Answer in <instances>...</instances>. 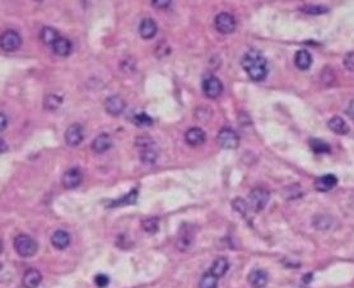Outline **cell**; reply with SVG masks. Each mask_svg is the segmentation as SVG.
I'll return each mask as SVG.
<instances>
[{
    "label": "cell",
    "instance_id": "obj_28",
    "mask_svg": "<svg viewBox=\"0 0 354 288\" xmlns=\"http://www.w3.org/2000/svg\"><path fill=\"white\" fill-rule=\"evenodd\" d=\"M310 146H311V149L317 155H322V153H329L330 147L327 143H325L324 140L320 139H311L310 140Z\"/></svg>",
    "mask_w": 354,
    "mask_h": 288
},
{
    "label": "cell",
    "instance_id": "obj_4",
    "mask_svg": "<svg viewBox=\"0 0 354 288\" xmlns=\"http://www.w3.org/2000/svg\"><path fill=\"white\" fill-rule=\"evenodd\" d=\"M195 239V230L191 225L184 223L180 227L179 235H177V240H176V246L177 249L181 251H186L193 246Z\"/></svg>",
    "mask_w": 354,
    "mask_h": 288
},
{
    "label": "cell",
    "instance_id": "obj_21",
    "mask_svg": "<svg viewBox=\"0 0 354 288\" xmlns=\"http://www.w3.org/2000/svg\"><path fill=\"white\" fill-rule=\"evenodd\" d=\"M52 51L58 56H68L72 52V49H73V45L70 42L69 40L65 39V37H60V39L51 46Z\"/></svg>",
    "mask_w": 354,
    "mask_h": 288
},
{
    "label": "cell",
    "instance_id": "obj_2",
    "mask_svg": "<svg viewBox=\"0 0 354 288\" xmlns=\"http://www.w3.org/2000/svg\"><path fill=\"white\" fill-rule=\"evenodd\" d=\"M14 249L22 258H32L39 250V245L28 235H18L14 239Z\"/></svg>",
    "mask_w": 354,
    "mask_h": 288
},
{
    "label": "cell",
    "instance_id": "obj_38",
    "mask_svg": "<svg viewBox=\"0 0 354 288\" xmlns=\"http://www.w3.org/2000/svg\"><path fill=\"white\" fill-rule=\"evenodd\" d=\"M0 143H1V153H4V152H5V142L1 139L0 140Z\"/></svg>",
    "mask_w": 354,
    "mask_h": 288
},
{
    "label": "cell",
    "instance_id": "obj_32",
    "mask_svg": "<svg viewBox=\"0 0 354 288\" xmlns=\"http://www.w3.org/2000/svg\"><path fill=\"white\" fill-rule=\"evenodd\" d=\"M232 204H233V208H235L237 212L241 213V214H246L247 209L250 208L247 202H245L243 199H241V198H237L236 201H233Z\"/></svg>",
    "mask_w": 354,
    "mask_h": 288
},
{
    "label": "cell",
    "instance_id": "obj_20",
    "mask_svg": "<svg viewBox=\"0 0 354 288\" xmlns=\"http://www.w3.org/2000/svg\"><path fill=\"white\" fill-rule=\"evenodd\" d=\"M327 125H329L330 130L334 131L335 134H339V135H347L349 133L348 124L340 116H334V118L330 119Z\"/></svg>",
    "mask_w": 354,
    "mask_h": 288
},
{
    "label": "cell",
    "instance_id": "obj_12",
    "mask_svg": "<svg viewBox=\"0 0 354 288\" xmlns=\"http://www.w3.org/2000/svg\"><path fill=\"white\" fill-rule=\"evenodd\" d=\"M125 107H126V103L120 96H111L105 102V109H106L107 114L112 116H118L124 113Z\"/></svg>",
    "mask_w": 354,
    "mask_h": 288
},
{
    "label": "cell",
    "instance_id": "obj_26",
    "mask_svg": "<svg viewBox=\"0 0 354 288\" xmlns=\"http://www.w3.org/2000/svg\"><path fill=\"white\" fill-rule=\"evenodd\" d=\"M218 286V278L213 276L210 272L205 273L199 282V288H217Z\"/></svg>",
    "mask_w": 354,
    "mask_h": 288
},
{
    "label": "cell",
    "instance_id": "obj_36",
    "mask_svg": "<svg viewBox=\"0 0 354 288\" xmlns=\"http://www.w3.org/2000/svg\"><path fill=\"white\" fill-rule=\"evenodd\" d=\"M345 113H347V115H348L349 118L353 119L354 120V100H352L351 102H349V105H348V107H347V111H345Z\"/></svg>",
    "mask_w": 354,
    "mask_h": 288
},
{
    "label": "cell",
    "instance_id": "obj_24",
    "mask_svg": "<svg viewBox=\"0 0 354 288\" xmlns=\"http://www.w3.org/2000/svg\"><path fill=\"white\" fill-rule=\"evenodd\" d=\"M39 37H41V41H42L43 43L52 46L59 39H60V34H59V31H56L55 28L45 27L42 28V31H41Z\"/></svg>",
    "mask_w": 354,
    "mask_h": 288
},
{
    "label": "cell",
    "instance_id": "obj_8",
    "mask_svg": "<svg viewBox=\"0 0 354 288\" xmlns=\"http://www.w3.org/2000/svg\"><path fill=\"white\" fill-rule=\"evenodd\" d=\"M217 142L224 149H236L239 144V138L236 131H233L230 127H224L219 130Z\"/></svg>",
    "mask_w": 354,
    "mask_h": 288
},
{
    "label": "cell",
    "instance_id": "obj_3",
    "mask_svg": "<svg viewBox=\"0 0 354 288\" xmlns=\"http://www.w3.org/2000/svg\"><path fill=\"white\" fill-rule=\"evenodd\" d=\"M136 146L142 149L140 158L144 164H155L158 157V152L156 149V144L149 138H138Z\"/></svg>",
    "mask_w": 354,
    "mask_h": 288
},
{
    "label": "cell",
    "instance_id": "obj_13",
    "mask_svg": "<svg viewBox=\"0 0 354 288\" xmlns=\"http://www.w3.org/2000/svg\"><path fill=\"white\" fill-rule=\"evenodd\" d=\"M205 131L201 127H191L185 134V140H186L189 146H200V144H203L205 142Z\"/></svg>",
    "mask_w": 354,
    "mask_h": 288
},
{
    "label": "cell",
    "instance_id": "obj_22",
    "mask_svg": "<svg viewBox=\"0 0 354 288\" xmlns=\"http://www.w3.org/2000/svg\"><path fill=\"white\" fill-rule=\"evenodd\" d=\"M230 269V263L226 258H217L214 260V263L212 264V267H210V273L213 276H215L217 278H221L223 277L224 274L227 273V270Z\"/></svg>",
    "mask_w": 354,
    "mask_h": 288
},
{
    "label": "cell",
    "instance_id": "obj_37",
    "mask_svg": "<svg viewBox=\"0 0 354 288\" xmlns=\"http://www.w3.org/2000/svg\"><path fill=\"white\" fill-rule=\"evenodd\" d=\"M6 125H8V119H6V116L4 115V114H1V115H0V129L4 130Z\"/></svg>",
    "mask_w": 354,
    "mask_h": 288
},
{
    "label": "cell",
    "instance_id": "obj_9",
    "mask_svg": "<svg viewBox=\"0 0 354 288\" xmlns=\"http://www.w3.org/2000/svg\"><path fill=\"white\" fill-rule=\"evenodd\" d=\"M203 92L208 98H218L223 92V85L217 77L209 76L203 81Z\"/></svg>",
    "mask_w": 354,
    "mask_h": 288
},
{
    "label": "cell",
    "instance_id": "obj_7",
    "mask_svg": "<svg viewBox=\"0 0 354 288\" xmlns=\"http://www.w3.org/2000/svg\"><path fill=\"white\" fill-rule=\"evenodd\" d=\"M0 45H1V47H3L4 51H6V52L17 51V50H18L22 45L21 35L13 30L5 31V32L1 35V39H0Z\"/></svg>",
    "mask_w": 354,
    "mask_h": 288
},
{
    "label": "cell",
    "instance_id": "obj_6",
    "mask_svg": "<svg viewBox=\"0 0 354 288\" xmlns=\"http://www.w3.org/2000/svg\"><path fill=\"white\" fill-rule=\"evenodd\" d=\"M214 26L217 28L219 34L223 35H230L235 32L236 30V19L230 13H219L217 17H215Z\"/></svg>",
    "mask_w": 354,
    "mask_h": 288
},
{
    "label": "cell",
    "instance_id": "obj_23",
    "mask_svg": "<svg viewBox=\"0 0 354 288\" xmlns=\"http://www.w3.org/2000/svg\"><path fill=\"white\" fill-rule=\"evenodd\" d=\"M294 64L296 67L301 70H307L312 64V56L307 50H300L297 51L294 56Z\"/></svg>",
    "mask_w": 354,
    "mask_h": 288
},
{
    "label": "cell",
    "instance_id": "obj_18",
    "mask_svg": "<svg viewBox=\"0 0 354 288\" xmlns=\"http://www.w3.org/2000/svg\"><path fill=\"white\" fill-rule=\"evenodd\" d=\"M51 244L55 249L64 250L65 247H68V246H69L70 235L68 234L67 231H63V230L55 231L54 235L51 236Z\"/></svg>",
    "mask_w": 354,
    "mask_h": 288
},
{
    "label": "cell",
    "instance_id": "obj_29",
    "mask_svg": "<svg viewBox=\"0 0 354 288\" xmlns=\"http://www.w3.org/2000/svg\"><path fill=\"white\" fill-rule=\"evenodd\" d=\"M301 10L305 13H307V14H325V13L327 12V8L326 6H322V5H312V4H307V5H303L302 8H301Z\"/></svg>",
    "mask_w": 354,
    "mask_h": 288
},
{
    "label": "cell",
    "instance_id": "obj_25",
    "mask_svg": "<svg viewBox=\"0 0 354 288\" xmlns=\"http://www.w3.org/2000/svg\"><path fill=\"white\" fill-rule=\"evenodd\" d=\"M61 102H63V98L59 97L58 94L50 93L45 97V101H43V105H45L46 110H56L60 107Z\"/></svg>",
    "mask_w": 354,
    "mask_h": 288
},
{
    "label": "cell",
    "instance_id": "obj_30",
    "mask_svg": "<svg viewBox=\"0 0 354 288\" xmlns=\"http://www.w3.org/2000/svg\"><path fill=\"white\" fill-rule=\"evenodd\" d=\"M158 222L157 217H149L143 221V228L149 234H156L158 231Z\"/></svg>",
    "mask_w": 354,
    "mask_h": 288
},
{
    "label": "cell",
    "instance_id": "obj_19",
    "mask_svg": "<svg viewBox=\"0 0 354 288\" xmlns=\"http://www.w3.org/2000/svg\"><path fill=\"white\" fill-rule=\"evenodd\" d=\"M42 282V274L37 269L27 270L23 276V286L26 288H37Z\"/></svg>",
    "mask_w": 354,
    "mask_h": 288
},
{
    "label": "cell",
    "instance_id": "obj_39",
    "mask_svg": "<svg viewBox=\"0 0 354 288\" xmlns=\"http://www.w3.org/2000/svg\"><path fill=\"white\" fill-rule=\"evenodd\" d=\"M297 288H300V287H297Z\"/></svg>",
    "mask_w": 354,
    "mask_h": 288
},
{
    "label": "cell",
    "instance_id": "obj_17",
    "mask_svg": "<svg viewBox=\"0 0 354 288\" xmlns=\"http://www.w3.org/2000/svg\"><path fill=\"white\" fill-rule=\"evenodd\" d=\"M338 184V179H336L335 176L329 173V175H324V176H320L317 179L315 180V188L316 190L318 191H330L331 189H334Z\"/></svg>",
    "mask_w": 354,
    "mask_h": 288
},
{
    "label": "cell",
    "instance_id": "obj_27",
    "mask_svg": "<svg viewBox=\"0 0 354 288\" xmlns=\"http://www.w3.org/2000/svg\"><path fill=\"white\" fill-rule=\"evenodd\" d=\"M131 120H133V123L136 125V126H139V127L152 126V124H153V120L151 119V116L147 115L146 113L135 114Z\"/></svg>",
    "mask_w": 354,
    "mask_h": 288
},
{
    "label": "cell",
    "instance_id": "obj_31",
    "mask_svg": "<svg viewBox=\"0 0 354 288\" xmlns=\"http://www.w3.org/2000/svg\"><path fill=\"white\" fill-rule=\"evenodd\" d=\"M136 195H138L136 190L130 191L129 194L125 195V197H122L121 201L118 199V201L114 202V204H112V206H124V204H134L136 202Z\"/></svg>",
    "mask_w": 354,
    "mask_h": 288
},
{
    "label": "cell",
    "instance_id": "obj_10",
    "mask_svg": "<svg viewBox=\"0 0 354 288\" xmlns=\"http://www.w3.org/2000/svg\"><path fill=\"white\" fill-rule=\"evenodd\" d=\"M84 139V129L80 124H72L65 131V143L69 147H77Z\"/></svg>",
    "mask_w": 354,
    "mask_h": 288
},
{
    "label": "cell",
    "instance_id": "obj_35",
    "mask_svg": "<svg viewBox=\"0 0 354 288\" xmlns=\"http://www.w3.org/2000/svg\"><path fill=\"white\" fill-rule=\"evenodd\" d=\"M152 5L158 8V9H164V8H168L171 5V1L170 0H153Z\"/></svg>",
    "mask_w": 354,
    "mask_h": 288
},
{
    "label": "cell",
    "instance_id": "obj_14",
    "mask_svg": "<svg viewBox=\"0 0 354 288\" xmlns=\"http://www.w3.org/2000/svg\"><path fill=\"white\" fill-rule=\"evenodd\" d=\"M268 273L264 269H254L248 274V283L254 288H264L268 285Z\"/></svg>",
    "mask_w": 354,
    "mask_h": 288
},
{
    "label": "cell",
    "instance_id": "obj_5",
    "mask_svg": "<svg viewBox=\"0 0 354 288\" xmlns=\"http://www.w3.org/2000/svg\"><path fill=\"white\" fill-rule=\"evenodd\" d=\"M270 199L269 191L263 188H255L254 190L250 191L248 194V206L255 212H260L267 206L268 202Z\"/></svg>",
    "mask_w": 354,
    "mask_h": 288
},
{
    "label": "cell",
    "instance_id": "obj_34",
    "mask_svg": "<svg viewBox=\"0 0 354 288\" xmlns=\"http://www.w3.org/2000/svg\"><path fill=\"white\" fill-rule=\"evenodd\" d=\"M343 64L349 72H354V52H349V54L345 55Z\"/></svg>",
    "mask_w": 354,
    "mask_h": 288
},
{
    "label": "cell",
    "instance_id": "obj_1",
    "mask_svg": "<svg viewBox=\"0 0 354 288\" xmlns=\"http://www.w3.org/2000/svg\"><path fill=\"white\" fill-rule=\"evenodd\" d=\"M242 68L250 78L255 82H260L267 78L269 67H268L267 59L264 58L263 54H260L256 50L246 52L242 58Z\"/></svg>",
    "mask_w": 354,
    "mask_h": 288
},
{
    "label": "cell",
    "instance_id": "obj_15",
    "mask_svg": "<svg viewBox=\"0 0 354 288\" xmlns=\"http://www.w3.org/2000/svg\"><path fill=\"white\" fill-rule=\"evenodd\" d=\"M111 146H112V139L109 134L106 133L100 134V135L94 138V140L92 142V149H93L96 153H98V155L109 151V149L111 148Z\"/></svg>",
    "mask_w": 354,
    "mask_h": 288
},
{
    "label": "cell",
    "instance_id": "obj_33",
    "mask_svg": "<svg viewBox=\"0 0 354 288\" xmlns=\"http://www.w3.org/2000/svg\"><path fill=\"white\" fill-rule=\"evenodd\" d=\"M94 283H96L98 288H106L110 283V278L106 274H98L94 278Z\"/></svg>",
    "mask_w": 354,
    "mask_h": 288
},
{
    "label": "cell",
    "instance_id": "obj_16",
    "mask_svg": "<svg viewBox=\"0 0 354 288\" xmlns=\"http://www.w3.org/2000/svg\"><path fill=\"white\" fill-rule=\"evenodd\" d=\"M157 23L151 18L143 19L139 26V34L144 40L153 39V37L156 36V34H157Z\"/></svg>",
    "mask_w": 354,
    "mask_h": 288
},
{
    "label": "cell",
    "instance_id": "obj_11",
    "mask_svg": "<svg viewBox=\"0 0 354 288\" xmlns=\"http://www.w3.org/2000/svg\"><path fill=\"white\" fill-rule=\"evenodd\" d=\"M82 180L83 175L80 170L77 167H73V168H69L64 172L63 177H61V184L65 189H76L82 184Z\"/></svg>",
    "mask_w": 354,
    "mask_h": 288
}]
</instances>
